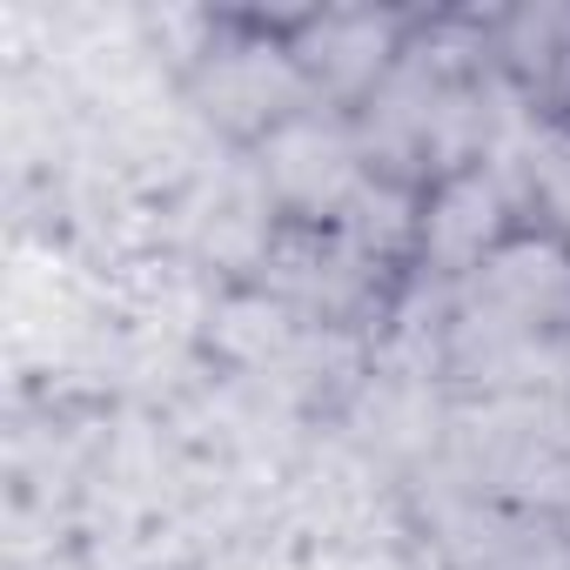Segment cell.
Returning a JSON list of instances; mask_svg holds the SVG:
<instances>
[{"label": "cell", "instance_id": "cell-2", "mask_svg": "<svg viewBox=\"0 0 570 570\" xmlns=\"http://www.w3.org/2000/svg\"><path fill=\"white\" fill-rule=\"evenodd\" d=\"M390 55H396V28L376 21V14H323L296 41V68L316 75V81H330V88H343V95L376 88L383 68H390Z\"/></svg>", "mask_w": 570, "mask_h": 570}, {"label": "cell", "instance_id": "cell-3", "mask_svg": "<svg viewBox=\"0 0 570 570\" xmlns=\"http://www.w3.org/2000/svg\"><path fill=\"white\" fill-rule=\"evenodd\" d=\"M490 242H497V188H490V175L463 168V175H450L430 195V208H423V248L436 262L470 268V262L490 255Z\"/></svg>", "mask_w": 570, "mask_h": 570}, {"label": "cell", "instance_id": "cell-1", "mask_svg": "<svg viewBox=\"0 0 570 570\" xmlns=\"http://www.w3.org/2000/svg\"><path fill=\"white\" fill-rule=\"evenodd\" d=\"M262 161H268V188L275 202H289V208H309V215H330L356 195V141L350 128L323 121V115H296V121H282L268 141H262Z\"/></svg>", "mask_w": 570, "mask_h": 570}]
</instances>
